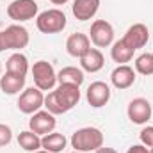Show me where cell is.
Returning <instances> with one entry per match:
<instances>
[{"mask_svg":"<svg viewBox=\"0 0 153 153\" xmlns=\"http://www.w3.org/2000/svg\"><path fill=\"white\" fill-rule=\"evenodd\" d=\"M126 114H128V119L134 125H144V123H148L152 119V114H153L152 103L146 98H134L128 103Z\"/></svg>","mask_w":153,"mask_h":153,"instance_id":"obj_9","label":"cell"},{"mask_svg":"<svg viewBox=\"0 0 153 153\" xmlns=\"http://www.w3.org/2000/svg\"><path fill=\"white\" fill-rule=\"evenodd\" d=\"M91 50V39L87 34H82V32H75L71 34L70 38L66 39V52L71 55L80 59L84 53H87Z\"/></svg>","mask_w":153,"mask_h":153,"instance_id":"obj_15","label":"cell"},{"mask_svg":"<svg viewBox=\"0 0 153 153\" xmlns=\"http://www.w3.org/2000/svg\"><path fill=\"white\" fill-rule=\"evenodd\" d=\"M70 143L75 152H96L98 148L103 146V134L96 126H84V128H78L76 132H73Z\"/></svg>","mask_w":153,"mask_h":153,"instance_id":"obj_2","label":"cell"},{"mask_svg":"<svg viewBox=\"0 0 153 153\" xmlns=\"http://www.w3.org/2000/svg\"><path fill=\"white\" fill-rule=\"evenodd\" d=\"M36 27L43 34H57L66 29V14L61 9H46L36 18Z\"/></svg>","mask_w":153,"mask_h":153,"instance_id":"obj_3","label":"cell"},{"mask_svg":"<svg viewBox=\"0 0 153 153\" xmlns=\"http://www.w3.org/2000/svg\"><path fill=\"white\" fill-rule=\"evenodd\" d=\"M150 153H153V148H150Z\"/></svg>","mask_w":153,"mask_h":153,"instance_id":"obj_32","label":"cell"},{"mask_svg":"<svg viewBox=\"0 0 153 153\" xmlns=\"http://www.w3.org/2000/svg\"><path fill=\"white\" fill-rule=\"evenodd\" d=\"M89 39L96 48H107L114 43V27L105 20H94L91 23Z\"/></svg>","mask_w":153,"mask_h":153,"instance_id":"obj_6","label":"cell"},{"mask_svg":"<svg viewBox=\"0 0 153 153\" xmlns=\"http://www.w3.org/2000/svg\"><path fill=\"white\" fill-rule=\"evenodd\" d=\"M134 66H135V71L141 73V75H146V76L153 75V53H150V52L141 53L135 59Z\"/></svg>","mask_w":153,"mask_h":153,"instance_id":"obj_23","label":"cell"},{"mask_svg":"<svg viewBox=\"0 0 153 153\" xmlns=\"http://www.w3.org/2000/svg\"><path fill=\"white\" fill-rule=\"evenodd\" d=\"M135 70L132 68V66H128V64H119L117 68L112 70V73H111V82H112V85H114L116 89H128V87H132L134 84H135Z\"/></svg>","mask_w":153,"mask_h":153,"instance_id":"obj_13","label":"cell"},{"mask_svg":"<svg viewBox=\"0 0 153 153\" xmlns=\"http://www.w3.org/2000/svg\"><path fill=\"white\" fill-rule=\"evenodd\" d=\"M50 2H52L53 5H64V4H66L68 0H50Z\"/></svg>","mask_w":153,"mask_h":153,"instance_id":"obj_28","label":"cell"},{"mask_svg":"<svg viewBox=\"0 0 153 153\" xmlns=\"http://www.w3.org/2000/svg\"><path fill=\"white\" fill-rule=\"evenodd\" d=\"M13 141V130L9 125L0 123V146H7Z\"/></svg>","mask_w":153,"mask_h":153,"instance_id":"obj_24","label":"cell"},{"mask_svg":"<svg viewBox=\"0 0 153 153\" xmlns=\"http://www.w3.org/2000/svg\"><path fill=\"white\" fill-rule=\"evenodd\" d=\"M41 107H45V94L36 85L34 87H27V89H23L20 93V98H18L20 112L32 116L34 112L41 111Z\"/></svg>","mask_w":153,"mask_h":153,"instance_id":"obj_5","label":"cell"},{"mask_svg":"<svg viewBox=\"0 0 153 153\" xmlns=\"http://www.w3.org/2000/svg\"><path fill=\"white\" fill-rule=\"evenodd\" d=\"M85 100L93 109H102L111 100V87L105 82H93L85 91Z\"/></svg>","mask_w":153,"mask_h":153,"instance_id":"obj_10","label":"cell"},{"mask_svg":"<svg viewBox=\"0 0 153 153\" xmlns=\"http://www.w3.org/2000/svg\"><path fill=\"white\" fill-rule=\"evenodd\" d=\"M38 2L34 0H14L7 5V16L18 23L38 18Z\"/></svg>","mask_w":153,"mask_h":153,"instance_id":"obj_7","label":"cell"},{"mask_svg":"<svg viewBox=\"0 0 153 153\" xmlns=\"http://www.w3.org/2000/svg\"><path fill=\"white\" fill-rule=\"evenodd\" d=\"M55 125H57L55 116L48 111H38L29 119V130H32L38 135H46V134L53 132Z\"/></svg>","mask_w":153,"mask_h":153,"instance_id":"obj_12","label":"cell"},{"mask_svg":"<svg viewBox=\"0 0 153 153\" xmlns=\"http://www.w3.org/2000/svg\"><path fill=\"white\" fill-rule=\"evenodd\" d=\"M84 71L75 66H66L57 73V82L59 84H75V85H82L84 84Z\"/></svg>","mask_w":153,"mask_h":153,"instance_id":"obj_20","label":"cell"},{"mask_svg":"<svg viewBox=\"0 0 153 153\" xmlns=\"http://www.w3.org/2000/svg\"><path fill=\"white\" fill-rule=\"evenodd\" d=\"M80 66H82V71L98 73L105 66V57H103V53L98 48H91L87 53H84L80 57Z\"/></svg>","mask_w":153,"mask_h":153,"instance_id":"obj_16","label":"cell"},{"mask_svg":"<svg viewBox=\"0 0 153 153\" xmlns=\"http://www.w3.org/2000/svg\"><path fill=\"white\" fill-rule=\"evenodd\" d=\"M34 85L41 91H52L57 84V73L48 61H38L32 66Z\"/></svg>","mask_w":153,"mask_h":153,"instance_id":"obj_4","label":"cell"},{"mask_svg":"<svg viewBox=\"0 0 153 153\" xmlns=\"http://www.w3.org/2000/svg\"><path fill=\"white\" fill-rule=\"evenodd\" d=\"M30 34L22 25H9L5 30H2V43L5 50H22L29 45Z\"/></svg>","mask_w":153,"mask_h":153,"instance_id":"obj_8","label":"cell"},{"mask_svg":"<svg viewBox=\"0 0 153 153\" xmlns=\"http://www.w3.org/2000/svg\"><path fill=\"white\" fill-rule=\"evenodd\" d=\"M0 76H2V64H0Z\"/></svg>","mask_w":153,"mask_h":153,"instance_id":"obj_31","label":"cell"},{"mask_svg":"<svg viewBox=\"0 0 153 153\" xmlns=\"http://www.w3.org/2000/svg\"><path fill=\"white\" fill-rule=\"evenodd\" d=\"M18 144L25 152L34 153V152H38V150H41V137H39L38 134H34L32 130H23L18 135Z\"/></svg>","mask_w":153,"mask_h":153,"instance_id":"obj_22","label":"cell"},{"mask_svg":"<svg viewBox=\"0 0 153 153\" xmlns=\"http://www.w3.org/2000/svg\"><path fill=\"white\" fill-rule=\"evenodd\" d=\"M34 153H50V152H46V150H43V148H41V150H38V152H34Z\"/></svg>","mask_w":153,"mask_h":153,"instance_id":"obj_30","label":"cell"},{"mask_svg":"<svg viewBox=\"0 0 153 153\" xmlns=\"http://www.w3.org/2000/svg\"><path fill=\"white\" fill-rule=\"evenodd\" d=\"M100 9V0H73L71 11L78 22H89L96 16Z\"/></svg>","mask_w":153,"mask_h":153,"instance_id":"obj_14","label":"cell"},{"mask_svg":"<svg viewBox=\"0 0 153 153\" xmlns=\"http://www.w3.org/2000/svg\"><path fill=\"white\" fill-rule=\"evenodd\" d=\"M121 39H123V43H125L128 48H132V50L135 52V50L144 48V46L148 45V41H150V30H148V27H146L144 23H134V25L125 32V36Z\"/></svg>","mask_w":153,"mask_h":153,"instance_id":"obj_11","label":"cell"},{"mask_svg":"<svg viewBox=\"0 0 153 153\" xmlns=\"http://www.w3.org/2000/svg\"><path fill=\"white\" fill-rule=\"evenodd\" d=\"M139 137H141V143L146 148H153V126H144L141 130Z\"/></svg>","mask_w":153,"mask_h":153,"instance_id":"obj_25","label":"cell"},{"mask_svg":"<svg viewBox=\"0 0 153 153\" xmlns=\"http://www.w3.org/2000/svg\"><path fill=\"white\" fill-rule=\"evenodd\" d=\"M71 153H82V152H71Z\"/></svg>","mask_w":153,"mask_h":153,"instance_id":"obj_33","label":"cell"},{"mask_svg":"<svg viewBox=\"0 0 153 153\" xmlns=\"http://www.w3.org/2000/svg\"><path fill=\"white\" fill-rule=\"evenodd\" d=\"M94 153H117V152H116L114 148H109V146H102V148H98V150H96Z\"/></svg>","mask_w":153,"mask_h":153,"instance_id":"obj_27","label":"cell"},{"mask_svg":"<svg viewBox=\"0 0 153 153\" xmlns=\"http://www.w3.org/2000/svg\"><path fill=\"white\" fill-rule=\"evenodd\" d=\"M68 144V139L59 132H50L41 137V148L50 153H61Z\"/></svg>","mask_w":153,"mask_h":153,"instance_id":"obj_17","label":"cell"},{"mask_svg":"<svg viewBox=\"0 0 153 153\" xmlns=\"http://www.w3.org/2000/svg\"><path fill=\"white\" fill-rule=\"evenodd\" d=\"M126 153H150V148H146L144 144H134L126 150Z\"/></svg>","mask_w":153,"mask_h":153,"instance_id":"obj_26","label":"cell"},{"mask_svg":"<svg viewBox=\"0 0 153 153\" xmlns=\"http://www.w3.org/2000/svg\"><path fill=\"white\" fill-rule=\"evenodd\" d=\"M80 102V85L75 84H59L53 91L45 96V107L53 116L66 114Z\"/></svg>","mask_w":153,"mask_h":153,"instance_id":"obj_1","label":"cell"},{"mask_svg":"<svg viewBox=\"0 0 153 153\" xmlns=\"http://www.w3.org/2000/svg\"><path fill=\"white\" fill-rule=\"evenodd\" d=\"M5 71H7V73H13V75L25 76L27 71H29V59H27L22 52L13 53V55L5 61Z\"/></svg>","mask_w":153,"mask_h":153,"instance_id":"obj_18","label":"cell"},{"mask_svg":"<svg viewBox=\"0 0 153 153\" xmlns=\"http://www.w3.org/2000/svg\"><path fill=\"white\" fill-rule=\"evenodd\" d=\"M25 87V76L20 75H13V73H7L0 76V89L5 93V94H18L20 91H23Z\"/></svg>","mask_w":153,"mask_h":153,"instance_id":"obj_19","label":"cell"},{"mask_svg":"<svg viewBox=\"0 0 153 153\" xmlns=\"http://www.w3.org/2000/svg\"><path fill=\"white\" fill-rule=\"evenodd\" d=\"M111 57H112V61L117 62V64H126V62H130V61L134 59V50L128 48V46L123 43V39H119V41L112 43Z\"/></svg>","mask_w":153,"mask_h":153,"instance_id":"obj_21","label":"cell"},{"mask_svg":"<svg viewBox=\"0 0 153 153\" xmlns=\"http://www.w3.org/2000/svg\"><path fill=\"white\" fill-rule=\"evenodd\" d=\"M4 50H5V48H4V43H2V32H0V53H2Z\"/></svg>","mask_w":153,"mask_h":153,"instance_id":"obj_29","label":"cell"}]
</instances>
